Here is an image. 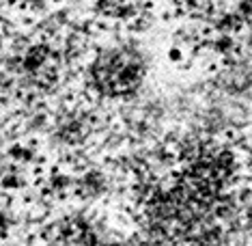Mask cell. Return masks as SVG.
<instances>
[{"label": "cell", "mask_w": 252, "mask_h": 246, "mask_svg": "<svg viewBox=\"0 0 252 246\" xmlns=\"http://www.w3.org/2000/svg\"><path fill=\"white\" fill-rule=\"evenodd\" d=\"M181 56H183L181 50H170V52H168V59H170V61H179Z\"/></svg>", "instance_id": "obj_1"}]
</instances>
